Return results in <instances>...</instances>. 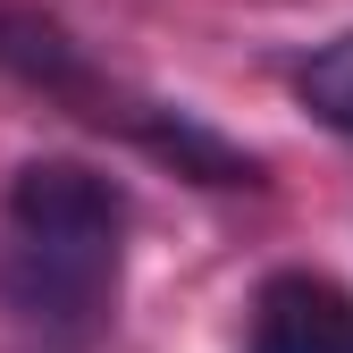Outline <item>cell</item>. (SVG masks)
<instances>
[{
    "label": "cell",
    "mask_w": 353,
    "mask_h": 353,
    "mask_svg": "<svg viewBox=\"0 0 353 353\" xmlns=\"http://www.w3.org/2000/svg\"><path fill=\"white\" fill-rule=\"evenodd\" d=\"M126 286V194L93 160H26L0 210V294L42 345H93Z\"/></svg>",
    "instance_id": "cell-1"
},
{
    "label": "cell",
    "mask_w": 353,
    "mask_h": 353,
    "mask_svg": "<svg viewBox=\"0 0 353 353\" xmlns=\"http://www.w3.org/2000/svg\"><path fill=\"white\" fill-rule=\"evenodd\" d=\"M0 68L26 76L34 93L68 101L76 118H93V126H110V135L143 143L176 176H202V185H261V160L244 143H228L219 126H202L194 110H176L160 93H135V84L110 76L76 34H59L51 17H34V9H0Z\"/></svg>",
    "instance_id": "cell-2"
},
{
    "label": "cell",
    "mask_w": 353,
    "mask_h": 353,
    "mask_svg": "<svg viewBox=\"0 0 353 353\" xmlns=\"http://www.w3.org/2000/svg\"><path fill=\"white\" fill-rule=\"evenodd\" d=\"M244 353H353V294L312 270H278L252 294Z\"/></svg>",
    "instance_id": "cell-3"
},
{
    "label": "cell",
    "mask_w": 353,
    "mask_h": 353,
    "mask_svg": "<svg viewBox=\"0 0 353 353\" xmlns=\"http://www.w3.org/2000/svg\"><path fill=\"white\" fill-rule=\"evenodd\" d=\"M294 101L312 110L320 126H336V135H353V34L320 42L312 59L294 68Z\"/></svg>",
    "instance_id": "cell-4"
}]
</instances>
